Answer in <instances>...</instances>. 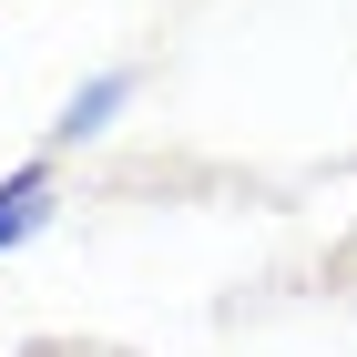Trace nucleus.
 <instances>
[{
  "label": "nucleus",
  "mask_w": 357,
  "mask_h": 357,
  "mask_svg": "<svg viewBox=\"0 0 357 357\" xmlns=\"http://www.w3.org/2000/svg\"><path fill=\"white\" fill-rule=\"evenodd\" d=\"M41 204H52V174H41V164L10 174V184H0V245H21L31 225H41Z\"/></svg>",
  "instance_id": "nucleus-1"
},
{
  "label": "nucleus",
  "mask_w": 357,
  "mask_h": 357,
  "mask_svg": "<svg viewBox=\"0 0 357 357\" xmlns=\"http://www.w3.org/2000/svg\"><path fill=\"white\" fill-rule=\"evenodd\" d=\"M123 92H133V82H123V72H102V82H82V92H72V102H61V123H52V133H61V143H82V133H102V112L123 102Z\"/></svg>",
  "instance_id": "nucleus-2"
}]
</instances>
